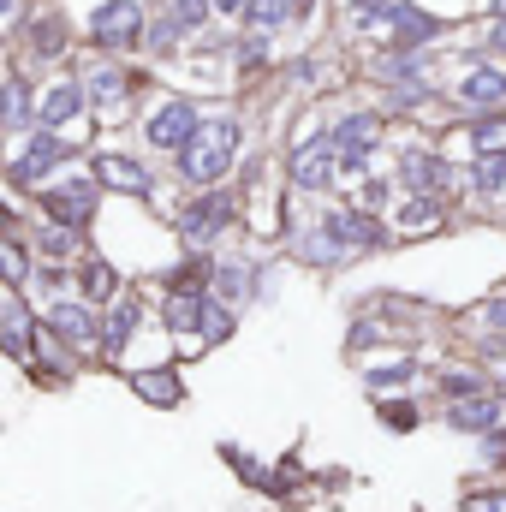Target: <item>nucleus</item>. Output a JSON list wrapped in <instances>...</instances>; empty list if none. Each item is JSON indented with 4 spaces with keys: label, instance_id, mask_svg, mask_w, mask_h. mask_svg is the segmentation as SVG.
<instances>
[{
    "label": "nucleus",
    "instance_id": "nucleus-10",
    "mask_svg": "<svg viewBox=\"0 0 506 512\" xmlns=\"http://www.w3.org/2000/svg\"><path fill=\"white\" fill-rule=\"evenodd\" d=\"M48 322H54V328H60V340H72V346H84V340L96 334V316H90V310H78V304L48 310Z\"/></svg>",
    "mask_w": 506,
    "mask_h": 512
},
{
    "label": "nucleus",
    "instance_id": "nucleus-30",
    "mask_svg": "<svg viewBox=\"0 0 506 512\" xmlns=\"http://www.w3.org/2000/svg\"><path fill=\"white\" fill-rule=\"evenodd\" d=\"M495 42H501V48H506V24H501V30H495Z\"/></svg>",
    "mask_w": 506,
    "mask_h": 512
},
{
    "label": "nucleus",
    "instance_id": "nucleus-7",
    "mask_svg": "<svg viewBox=\"0 0 506 512\" xmlns=\"http://www.w3.org/2000/svg\"><path fill=\"white\" fill-rule=\"evenodd\" d=\"M227 215H233L227 197H203V203H191V209H185V239H209Z\"/></svg>",
    "mask_w": 506,
    "mask_h": 512
},
{
    "label": "nucleus",
    "instance_id": "nucleus-6",
    "mask_svg": "<svg viewBox=\"0 0 506 512\" xmlns=\"http://www.w3.org/2000/svg\"><path fill=\"white\" fill-rule=\"evenodd\" d=\"M96 179L120 185V191H149V173L137 161H126V155H96Z\"/></svg>",
    "mask_w": 506,
    "mask_h": 512
},
{
    "label": "nucleus",
    "instance_id": "nucleus-14",
    "mask_svg": "<svg viewBox=\"0 0 506 512\" xmlns=\"http://www.w3.org/2000/svg\"><path fill=\"white\" fill-rule=\"evenodd\" d=\"M453 423H459V429H477V435L495 429V399H483V393H477V399H459V405H453Z\"/></svg>",
    "mask_w": 506,
    "mask_h": 512
},
{
    "label": "nucleus",
    "instance_id": "nucleus-21",
    "mask_svg": "<svg viewBox=\"0 0 506 512\" xmlns=\"http://www.w3.org/2000/svg\"><path fill=\"white\" fill-rule=\"evenodd\" d=\"M399 221H405V233L435 227V203H429V197H417V203H405V215H399Z\"/></svg>",
    "mask_w": 506,
    "mask_h": 512
},
{
    "label": "nucleus",
    "instance_id": "nucleus-4",
    "mask_svg": "<svg viewBox=\"0 0 506 512\" xmlns=\"http://www.w3.org/2000/svg\"><path fill=\"white\" fill-rule=\"evenodd\" d=\"M42 209H48L60 227H84V221L96 215V191H90V185H60V191L42 197Z\"/></svg>",
    "mask_w": 506,
    "mask_h": 512
},
{
    "label": "nucleus",
    "instance_id": "nucleus-11",
    "mask_svg": "<svg viewBox=\"0 0 506 512\" xmlns=\"http://www.w3.org/2000/svg\"><path fill=\"white\" fill-rule=\"evenodd\" d=\"M459 96H465L471 108H495V102L506 96V78L501 72H471V78L459 84Z\"/></svg>",
    "mask_w": 506,
    "mask_h": 512
},
{
    "label": "nucleus",
    "instance_id": "nucleus-17",
    "mask_svg": "<svg viewBox=\"0 0 506 512\" xmlns=\"http://www.w3.org/2000/svg\"><path fill=\"white\" fill-rule=\"evenodd\" d=\"M137 393H143V399H155V405H179V387H173V376H167V370L137 376Z\"/></svg>",
    "mask_w": 506,
    "mask_h": 512
},
{
    "label": "nucleus",
    "instance_id": "nucleus-9",
    "mask_svg": "<svg viewBox=\"0 0 506 512\" xmlns=\"http://www.w3.org/2000/svg\"><path fill=\"white\" fill-rule=\"evenodd\" d=\"M328 233H334V239H352V245H376L381 239L376 221H370V215H352V209H334V215H328Z\"/></svg>",
    "mask_w": 506,
    "mask_h": 512
},
{
    "label": "nucleus",
    "instance_id": "nucleus-12",
    "mask_svg": "<svg viewBox=\"0 0 506 512\" xmlns=\"http://www.w3.org/2000/svg\"><path fill=\"white\" fill-rule=\"evenodd\" d=\"M376 120H370V114H358V120H346V126L334 131V143H340V155H346V161H358V155H364V149H370V137H376Z\"/></svg>",
    "mask_w": 506,
    "mask_h": 512
},
{
    "label": "nucleus",
    "instance_id": "nucleus-31",
    "mask_svg": "<svg viewBox=\"0 0 506 512\" xmlns=\"http://www.w3.org/2000/svg\"><path fill=\"white\" fill-rule=\"evenodd\" d=\"M495 6H501V12H506V0H495Z\"/></svg>",
    "mask_w": 506,
    "mask_h": 512
},
{
    "label": "nucleus",
    "instance_id": "nucleus-1",
    "mask_svg": "<svg viewBox=\"0 0 506 512\" xmlns=\"http://www.w3.org/2000/svg\"><path fill=\"white\" fill-rule=\"evenodd\" d=\"M233 149H239V126L233 120H209V126H197V137L179 149V173L197 179V185H209V179H221L233 167Z\"/></svg>",
    "mask_w": 506,
    "mask_h": 512
},
{
    "label": "nucleus",
    "instance_id": "nucleus-26",
    "mask_svg": "<svg viewBox=\"0 0 506 512\" xmlns=\"http://www.w3.org/2000/svg\"><path fill=\"white\" fill-rule=\"evenodd\" d=\"M221 292L239 298V292H245V274H239V268H221Z\"/></svg>",
    "mask_w": 506,
    "mask_h": 512
},
{
    "label": "nucleus",
    "instance_id": "nucleus-27",
    "mask_svg": "<svg viewBox=\"0 0 506 512\" xmlns=\"http://www.w3.org/2000/svg\"><path fill=\"white\" fill-rule=\"evenodd\" d=\"M6 274H12V280H24V251H18V245H6Z\"/></svg>",
    "mask_w": 506,
    "mask_h": 512
},
{
    "label": "nucleus",
    "instance_id": "nucleus-24",
    "mask_svg": "<svg viewBox=\"0 0 506 512\" xmlns=\"http://www.w3.org/2000/svg\"><path fill=\"white\" fill-rule=\"evenodd\" d=\"M227 334V310H203V340H221Z\"/></svg>",
    "mask_w": 506,
    "mask_h": 512
},
{
    "label": "nucleus",
    "instance_id": "nucleus-2",
    "mask_svg": "<svg viewBox=\"0 0 506 512\" xmlns=\"http://www.w3.org/2000/svg\"><path fill=\"white\" fill-rule=\"evenodd\" d=\"M197 137V108L191 102H167L155 120H149V143H161V149H185Z\"/></svg>",
    "mask_w": 506,
    "mask_h": 512
},
{
    "label": "nucleus",
    "instance_id": "nucleus-20",
    "mask_svg": "<svg viewBox=\"0 0 506 512\" xmlns=\"http://www.w3.org/2000/svg\"><path fill=\"white\" fill-rule=\"evenodd\" d=\"M84 292H90V298H108V292H114V268H108V262H90V268H84Z\"/></svg>",
    "mask_w": 506,
    "mask_h": 512
},
{
    "label": "nucleus",
    "instance_id": "nucleus-19",
    "mask_svg": "<svg viewBox=\"0 0 506 512\" xmlns=\"http://www.w3.org/2000/svg\"><path fill=\"white\" fill-rule=\"evenodd\" d=\"M131 322H137V304H120L114 322H108V352H120V346L131 340Z\"/></svg>",
    "mask_w": 506,
    "mask_h": 512
},
{
    "label": "nucleus",
    "instance_id": "nucleus-18",
    "mask_svg": "<svg viewBox=\"0 0 506 512\" xmlns=\"http://www.w3.org/2000/svg\"><path fill=\"white\" fill-rule=\"evenodd\" d=\"M72 108H78V90H48V96H42V120H48V126H60Z\"/></svg>",
    "mask_w": 506,
    "mask_h": 512
},
{
    "label": "nucleus",
    "instance_id": "nucleus-25",
    "mask_svg": "<svg viewBox=\"0 0 506 512\" xmlns=\"http://www.w3.org/2000/svg\"><path fill=\"white\" fill-rule=\"evenodd\" d=\"M465 512H506V495H471Z\"/></svg>",
    "mask_w": 506,
    "mask_h": 512
},
{
    "label": "nucleus",
    "instance_id": "nucleus-3",
    "mask_svg": "<svg viewBox=\"0 0 506 512\" xmlns=\"http://www.w3.org/2000/svg\"><path fill=\"white\" fill-rule=\"evenodd\" d=\"M137 30H143L137 0H114V6H102V12H96V42H102V48H126Z\"/></svg>",
    "mask_w": 506,
    "mask_h": 512
},
{
    "label": "nucleus",
    "instance_id": "nucleus-28",
    "mask_svg": "<svg viewBox=\"0 0 506 512\" xmlns=\"http://www.w3.org/2000/svg\"><path fill=\"white\" fill-rule=\"evenodd\" d=\"M387 417H393L399 429H411V423H417V411H411V405H387Z\"/></svg>",
    "mask_w": 506,
    "mask_h": 512
},
{
    "label": "nucleus",
    "instance_id": "nucleus-8",
    "mask_svg": "<svg viewBox=\"0 0 506 512\" xmlns=\"http://www.w3.org/2000/svg\"><path fill=\"white\" fill-rule=\"evenodd\" d=\"M60 155H66V143H54V137H36V143H30V149L18 155V167H12V179H24V185H30V179H36L42 167H54Z\"/></svg>",
    "mask_w": 506,
    "mask_h": 512
},
{
    "label": "nucleus",
    "instance_id": "nucleus-22",
    "mask_svg": "<svg viewBox=\"0 0 506 512\" xmlns=\"http://www.w3.org/2000/svg\"><path fill=\"white\" fill-rule=\"evenodd\" d=\"M477 149H483V155L506 149V120H483V126H477Z\"/></svg>",
    "mask_w": 506,
    "mask_h": 512
},
{
    "label": "nucleus",
    "instance_id": "nucleus-23",
    "mask_svg": "<svg viewBox=\"0 0 506 512\" xmlns=\"http://www.w3.org/2000/svg\"><path fill=\"white\" fill-rule=\"evenodd\" d=\"M245 12H251V24H280V12H286V0H251Z\"/></svg>",
    "mask_w": 506,
    "mask_h": 512
},
{
    "label": "nucleus",
    "instance_id": "nucleus-29",
    "mask_svg": "<svg viewBox=\"0 0 506 512\" xmlns=\"http://www.w3.org/2000/svg\"><path fill=\"white\" fill-rule=\"evenodd\" d=\"M215 6H227V12H239V6H245V0H215Z\"/></svg>",
    "mask_w": 506,
    "mask_h": 512
},
{
    "label": "nucleus",
    "instance_id": "nucleus-13",
    "mask_svg": "<svg viewBox=\"0 0 506 512\" xmlns=\"http://www.w3.org/2000/svg\"><path fill=\"white\" fill-rule=\"evenodd\" d=\"M405 179H411L417 191H441V185H447V167H441L435 155H405Z\"/></svg>",
    "mask_w": 506,
    "mask_h": 512
},
{
    "label": "nucleus",
    "instance_id": "nucleus-5",
    "mask_svg": "<svg viewBox=\"0 0 506 512\" xmlns=\"http://www.w3.org/2000/svg\"><path fill=\"white\" fill-rule=\"evenodd\" d=\"M334 155H340L334 143H304V149L292 155V179H298L304 191H322V185L334 179Z\"/></svg>",
    "mask_w": 506,
    "mask_h": 512
},
{
    "label": "nucleus",
    "instance_id": "nucleus-15",
    "mask_svg": "<svg viewBox=\"0 0 506 512\" xmlns=\"http://www.w3.org/2000/svg\"><path fill=\"white\" fill-rule=\"evenodd\" d=\"M167 322H173V334H185V340H191V334L203 328V298H185V292H179V298L167 304Z\"/></svg>",
    "mask_w": 506,
    "mask_h": 512
},
{
    "label": "nucleus",
    "instance_id": "nucleus-16",
    "mask_svg": "<svg viewBox=\"0 0 506 512\" xmlns=\"http://www.w3.org/2000/svg\"><path fill=\"white\" fill-rule=\"evenodd\" d=\"M6 346H12L18 358L30 352V316L18 310V298H6Z\"/></svg>",
    "mask_w": 506,
    "mask_h": 512
}]
</instances>
